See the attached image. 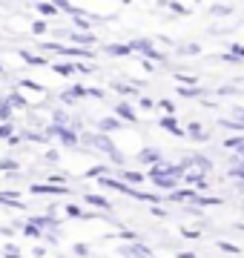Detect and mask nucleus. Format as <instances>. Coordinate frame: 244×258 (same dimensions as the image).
<instances>
[{
    "instance_id": "7c9ffc66",
    "label": "nucleus",
    "mask_w": 244,
    "mask_h": 258,
    "mask_svg": "<svg viewBox=\"0 0 244 258\" xmlns=\"http://www.w3.org/2000/svg\"><path fill=\"white\" fill-rule=\"evenodd\" d=\"M158 109H164V115H169V118H175V103L169 101V98H161L158 103H155Z\"/></svg>"
},
{
    "instance_id": "49530a36",
    "label": "nucleus",
    "mask_w": 244,
    "mask_h": 258,
    "mask_svg": "<svg viewBox=\"0 0 244 258\" xmlns=\"http://www.w3.org/2000/svg\"><path fill=\"white\" fill-rule=\"evenodd\" d=\"M150 212L155 218H167V210H164V207H150Z\"/></svg>"
},
{
    "instance_id": "a19ab883",
    "label": "nucleus",
    "mask_w": 244,
    "mask_h": 258,
    "mask_svg": "<svg viewBox=\"0 0 244 258\" xmlns=\"http://www.w3.org/2000/svg\"><path fill=\"white\" fill-rule=\"evenodd\" d=\"M49 26H46V20H35L32 23V35H46Z\"/></svg>"
},
{
    "instance_id": "79ce46f5",
    "label": "nucleus",
    "mask_w": 244,
    "mask_h": 258,
    "mask_svg": "<svg viewBox=\"0 0 244 258\" xmlns=\"http://www.w3.org/2000/svg\"><path fill=\"white\" fill-rule=\"evenodd\" d=\"M138 106H141V109H155V101H152V98H147V95H138Z\"/></svg>"
},
{
    "instance_id": "2eb2a0df",
    "label": "nucleus",
    "mask_w": 244,
    "mask_h": 258,
    "mask_svg": "<svg viewBox=\"0 0 244 258\" xmlns=\"http://www.w3.org/2000/svg\"><path fill=\"white\" fill-rule=\"evenodd\" d=\"M196 189H190V186H187V189H181V186H178V189H175V192H169L167 195V201H178V204H193V201H196Z\"/></svg>"
},
{
    "instance_id": "1a4fd4ad",
    "label": "nucleus",
    "mask_w": 244,
    "mask_h": 258,
    "mask_svg": "<svg viewBox=\"0 0 244 258\" xmlns=\"http://www.w3.org/2000/svg\"><path fill=\"white\" fill-rule=\"evenodd\" d=\"M112 115L121 120V123H135V120H138V115H135V109H132V103H127V101H118V103H115V112H112Z\"/></svg>"
},
{
    "instance_id": "aec40b11",
    "label": "nucleus",
    "mask_w": 244,
    "mask_h": 258,
    "mask_svg": "<svg viewBox=\"0 0 244 258\" xmlns=\"http://www.w3.org/2000/svg\"><path fill=\"white\" fill-rule=\"evenodd\" d=\"M109 89L118 92V95H124V98H130V95H141V92H138V86H127V83H118V81L109 83Z\"/></svg>"
},
{
    "instance_id": "8fccbe9b",
    "label": "nucleus",
    "mask_w": 244,
    "mask_h": 258,
    "mask_svg": "<svg viewBox=\"0 0 244 258\" xmlns=\"http://www.w3.org/2000/svg\"><path fill=\"white\" fill-rule=\"evenodd\" d=\"M233 152H235V155H238V161H244V138L238 141V147H235Z\"/></svg>"
},
{
    "instance_id": "5701e85b",
    "label": "nucleus",
    "mask_w": 244,
    "mask_h": 258,
    "mask_svg": "<svg viewBox=\"0 0 244 258\" xmlns=\"http://www.w3.org/2000/svg\"><path fill=\"white\" fill-rule=\"evenodd\" d=\"M178 95L181 98H204V89L201 86H178Z\"/></svg>"
},
{
    "instance_id": "ddd939ff",
    "label": "nucleus",
    "mask_w": 244,
    "mask_h": 258,
    "mask_svg": "<svg viewBox=\"0 0 244 258\" xmlns=\"http://www.w3.org/2000/svg\"><path fill=\"white\" fill-rule=\"evenodd\" d=\"M95 126H98V132H101V135H109V132H115V129H124V123L115 118V115H106V118H98V123H95Z\"/></svg>"
},
{
    "instance_id": "9d476101",
    "label": "nucleus",
    "mask_w": 244,
    "mask_h": 258,
    "mask_svg": "<svg viewBox=\"0 0 244 258\" xmlns=\"http://www.w3.org/2000/svg\"><path fill=\"white\" fill-rule=\"evenodd\" d=\"M84 204H86V207H92V210L112 212V201H109V198H103V195H98V192H86L84 195Z\"/></svg>"
},
{
    "instance_id": "f257e3e1",
    "label": "nucleus",
    "mask_w": 244,
    "mask_h": 258,
    "mask_svg": "<svg viewBox=\"0 0 244 258\" xmlns=\"http://www.w3.org/2000/svg\"><path fill=\"white\" fill-rule=\"evenodd\" d=\"M78 144L92 147V149H101L103 155L109 158L118 169H124V164H127V158L121 155V149L112 144V138H109V135H101V132H81V135H78Z\"/></svg>"
},
{
    "instance_id": "6e6d98bb",
    "label": "nucleus",
    "mask_w": 244,
    "mask_h": 258,
    "mask_svg": "<svg viewBox=\"0 0 244 258\" xmlns=\"http://www.w3.org/2000/svg\"><path fill=\"white\" fill-rule=\"evenodd\" d=\"M238 230H241V232H244V224H238Z\"/></svg>"
},
{
    "instance_id": "9b49d317",
    "label": "nucleus",
    "mask_w": 244,
    "mask_h": 258,
    "mask_svg": "<svg viewBox=\"0 0 244 258\" xmlns=\"http://www.w3.org/2000/svg\"><path fill=\"white\" fill-rule=\"evenodd\" d=\"M32 195H66L69 186H55V184H32L29 186Z\"/></svg>"
},
{
    "instance_id": "6ab92c4d",
    "label": "nucleus",
    "mask_w": 244,
    "mask_h": 258,
    "mask_svg": "<svg viewBox=\"0 0 244 258\" xmlns=\"http://www.w3.org/2000/svg\"><path fill=\"white\" fill-rule=\"evenodd\" d=\"M64 210H66V215H69V218H81V221H86V218H92V215H95V212H86V210H81L78 204H66Z\"/></svg>"
},
{
    "instance_id": "4c0bfd02",
    "label": "nucleus",
    "mask_w": 244,
    "mask_h": 258,
    "mask_svg": "<svg viewBox=\"0 0 244 258\" xmlns=\"http://www.w3.org/2000/svg\"><path fill=\"white\" fill-rule=\"evenodd\" d=\"M72 252H75L78 258H86L92 249H89V244H72Z\"/></svg>"
},
{
    "instance_id": "7ed1b4c3",
    "label": "nucleus",
    "mask_w": 244,
    "mask_h": 258,
    "mask_svg": "<svg viewBox=\"0 0 244 258\" xmlns=\"http://www.w3.org/2000/svg\"><path fill=\"white\" fill-rule=\"evenodd\" d=\"M127 46H130V52H141L147 60H158V63H167V55H164V52H158V49L152 46L150 37H130V40H127Z\"/></svg>"
},
{
    "instance_id": "72a5a7b5",
    "label": "nucleus",
    "mask_w": 244,
    "mask_h": 258,
    "mask_svg": "<svg viewBox=\"0 0 244 258\" xmlns=\"http://www.w3.org/2000/svg\"><path fill=\"white\" fill-rule=\"evenodd\" d=\"M218 126L230 129V132H235V135H238V132H244V126H241V123H235V120H230V118H218Z\"/></svg>"
},
{
    "instance_id": "473e14b6",
    "label": "nucleus",
    "mask_w": 244,
    "mask_h": 258,
    "mask_svg": "<svg viewBox=\"0 0 244 258\" xmlns=\"http://www.w3.org/2000/svg\"><path fill=\"white\" fill-rule=\"evenodd\" d=\"M175 81H178L181 86H198V78H196V75H184V72H175Z\"/></svg>"
},
{
    "instance_id": "dca6fc26",
    "label": "nucleus",
    "mask_w": 244,
    "mask_h": 258,
    "mask_svg": "<svg viewBox=\"0 0 244 258\" xmlns=\"http://www.w3.org/2000/svg\"><path fill=\"white\" fill-rule=\"evenodd\" d=\"M84 95H86V86H72V89H64V92H60V101H64L66 106H69V103L81 101Z\"/></svg>"
},
{
    "instance_id": "20e7f679",
    "label": "nucleus",
    "mask_w": 244,
    "mask_h": 258,
    "mask_svg": "<svg viewBox=\"0 0 244 258\" xmlns=\"http://www.w3.org/2000/svg\"><path fill=\"white\" fill-rule=\"evenodd\" d=\"M46 138H60L64 147H81L78 144V129H72V126H55V123H49Z\"/></svg>"
},
{
    "instance_id": "bb28decb",
    "label": "nucleus",
    "mask_w": 244,
    "mask_h": 258,
    "mask_svg": "<svg viewBox=\"0 0 244 258\" xmlns=\"http://www.w3.org/2000/svg\"><path fill=\"white\" fill-rule=\"evenodd\" d=\"M35 9H38L43 18H55V15H57V6H55V3H35Z\"/></svg>"
},
{
    "instance_id": "c9c22d12",
    "label": "nucleus",
    "mask_w": 244,
    "mask_h": 258,
    "mask_svg": "<svg viewBox=\"0 0 244 258\" xmlns=\"http://www.w3.org/2000/svg\"><path fill=\"white\" fill-rule=\"evenodd\" d=\"M178 52L181 55H201V46L198 43H178Z\"/></svg>"
},
{
    "instance_id": "e433bc0d",
    "label": "nucleus",
    "mask_w": 244,
    "mask_h": 258,
    "mask_svg": "<svg viewBox=\"0 0 244 258\" xmlns=\"http://www.w3.org/2000/svg\"><path fill=\"white\" fill-rule=\"evenodd\" d=\"M230 57H235V60H244V46L241 43H230V52H227Z\"/></svg>"
},
{
    "instance_id": "58836bf2",
    "label": "nucleus",
    "mask_w": 244,
    "mask_h": 258,
    "mask_svg": "<svg viewBox=\"0 0 244 258\" xmlns=\"http://www.w3.org/2000/svg\"><path fill=\"white\" fill-rule=\"evenodd\" d=\"M230 178H235V181H244V164H235L230 166V172H227Z\"/></svg>"
},
{
    "instance_id": "864d4df0",
    "label": "nucleus",
    "mask_w": 244,
    "mask_h": 258,
    "mask_svg": "<svg viewBox=\"0 0 244 258\" xmlns=\"http://www.w3.org/2000/svg\"><path fill=\"white\" fill-rule=\"evenodd\" d=\"M178 258H196V252H190V249H181Z\"/></svg>"
},
{
    "instance_id": "cd10ccee",
    "label": "nucleus",
    "mask_w": 244,
    "mask_h": 258,
    "mask_svg": "<svg viewBox=\"0 0 244 258\" xmlns=\"http://www.w3.org/2000/svg\"><path fill=\"white\" fill-rule=\"evenodd\" d=\"M106 172H109V166H106V164H98V166H92V169H86L84 178H106Z\"/></svg>"
},
{
    "instance_id": "39448f33",
    "label": "nucleus",
    "mask_w": 244,
    "mask_h": 258,
    "mask_svg": "<svg viewBox=\"0 0 244 258\" xmlns=\"http://www.w3.org/2000/svg\"><path fill=\"white\" fill-rule=\"evenodd\" d=\"M57 35H66L69 40H72V46H78V49H95V43H98L95 32H78V29H69V32H57Z\"/></svg>"
},
{
    "instance_id": "412c9836",
    "label": "nucleus",
    "mask_w": 244,
    "mask_h": 258,
    "mask_svg": "<svg viewBox=\"0 0 244 258\" xmlns=\"http://www.w3.org/2000/svg\"><path fill=\"white\" fill-rule=\"evenodd\" d=\"M3 98L12 103V109H29V106H32V103H29L23 95H18V92H9V95H3Z\"/></svg>"
},
{
    "instance_id": "b1692460",
    "label": "nucleus",
    "mask_w": 244,
    "mask_h": 258,
    "mask_svg": "<svg viewBox=\"0 0 244 258\" xmlns=\"http://www.w3.org/2000/svg\"><path fill=\"white\" fill-rule=\"evenodd\" d=\"M52 69H55L57 75H64V78H72V75L78 72V63H52Z\"/></svg>"
},
{
    "instance_id": "423d86ee",
    "label": "nucleus",
    "mask_w": 244,
    "mask_h": 258,
    "mask_svg": "<svg viewBox=\"0 0 244 258\" xmlns=\"http://www.w3.org/2000/svg\"><path fill=\"white\" fill-rule=\"evenodd\" d=\"M118 255L124 258H152V249L141 241H132V244H121L118 247Z\"/></svg>"
},
{
    "instance_id": "de8ad7c7",
    "label": "nucleus",
    "mask_w": 244,
    "mask_h": 258,
    "mask_svg": "<svg viewBox=\"0 0 244 258\" xmlns=\"http://www.w3.org/2000/svg\"><path fill=\"white\" fill-rule=\"evenodd\" d=\"M181 235H184V238H198L201 232H198V230H187V227H181Z\"/></svg>"
},
{
    "instance_id": "5fc2aeb1",
    "label": "nucleus",
    "mask_w": 244,
    "mask_h": 258,
    "mask_svg": "<svg viewBox=\"0 0 244 258\" xmlns=\"http://www.w3.org/2000/svg\"><path fill=\"white\" fill-rule=\"evenodd\" d=\"M0 75H6V69H3V63H0Z\"/></svg>"
},
{
    "instance_id": "c756f323",
    "label": "nucleus",
    "mask_w": 244,
    "mask_h": 258,
    "mask_svg": "<svg viewBox=\"0 0 244 258\" xmlns=\"http://www.w3.org/2000/svg\"><path fill=\"white\" fill-rule=\"evenodd\" d=\"M164 9L175 12V15H190V6H181V3H175V0H167V3H161Z\"/></svg>"
},
{
    "instance_id": "393cba45",
    "label": "nucleus",
    "mask_w": 244,
    "mask_h": 258,
    "mask_svg": "<svg viewBox=\"0 0 244 258\" xmlns=\"http://www.w3.org/2000/svg\"><path fill=\"white\" fill-rule=\"evenodd\" d=\"M12 112H15V109H12V103L6 101V98H0V123H9Z\"/></svg>"
},
{
    "instance_id": "2f4dec72",
    "label": "nucleus",
    "mask_w": 244,
    "mask_h": 258,
    "mask_svg": "<svg viewBox=\"0 0 244 258\" xmlns=\"http://www.w3.org/2000/svg\"><path fill=\"white\" fill-rule=\"evenodd\" d=\"M18 169H20V164L15 158H3L0 161V172H18Z\"/></svg>"
},
{
    "instance_id": "f704fd0d",
    "label": "nucleus",
    "mask_w": 244,
    "mask_h": 258,
    "mask_svg": "<svg viewBox=\"0 0 244 258\" xmlns=\"http://www.w3.org/2000/svg\"><path fill=\"white\" fill-rule=\"evenodd\" d=\"M218 249L221 252H230V255H241V247L238 244H230V241H218Z\"/></svg>"
},
{
    "instance_id": "a878e982",
    "label": "nucleus",
    "mask_w": 244,
    "mask_h": 258,
    "mask_svg": "<svg viewBox=\"0 0 244 258\" xmlns=\"http://www.w3.org/2000/svg\"><path fill=\"white\" fill-rule=\"evenodd\" d=\"M20 57H23V60H26L29 66H46V57H40V55H32V52H26V49L20 52Z\"/></svg>"
},
{
    "instance_id": "c03bdc74",
    "label": "nucleus",
    "mask_w": 244,
    "mask_h": 258,
    "mask_svg": "<svg viewBox=\"0 0 244 258\" xmlns=\"http://www.w3.org/2000/svg\"><path fill=\"white\" fill-rule=\"evenodd\" d=\"M3 252H6L3 258H20V252H18V247H15V244H3Z\"/></svg>"
},
{
    "instance_id": "f3484780",
    "label": "nucleus",
    "mask_w": 244,
    "mask_h": 258,
    "mask_svg": "<svg viewBox=\"0 0 244 258\" xmlns=\"http://www.w3.org/2000/svg\"><path fill=\"white\" fill-rule=\"evenodd\" d=\"M103 52H106L109 57H130L132 55L127 43H109V46H103Z\"/></svg>"
},
{
    "instance_id": "c85d7f7f",
    "label": "nucleus",
    "mask_w": 244,
    "mask_h": 258,
    "mask_svg": "<svg viewBox=\"0 0 244 258\" xmlns=\"http://www.w3.org/2000/svg\"><path fill=\"white\" fill-rule=\"evenodd\" d=\"M18 86H20V89H35V92H46V89H43V86H40L38 81H32V78H20Z\"/></svg>"
},
{
    "instance_id": "0eeeda50",
    "label": "nucleus",
    "mask_w": 244,
    "mask_h": 258,
    "mask_svg": "<svg viewBox=\"0 0 244 258\" xmlns=\"http://www.w3.org/2000/svg\"><path fill=\"white\" fill-rule=\"evenodd\" d=\"M184 132H187V138L196 141V144H207V141L213 138V129H207L204 123H198V120H190Z\"/></svg>"
},
{
    "instance_id": "09e8293b",
    "label": "nucleus",
    "mask_w": 244,
    "mask_h": 258,
    "mask_svg": "<svg viewBox=\"0 0 244 258\" xmlns=\"http://www.w3.org/2000/svg\"><path fill=\"white\" fill-rule=\"evenodd\" d=\"M241 92V89H235V86H221V89H218V95H238Z\"/></svg>"
},
{
    "instance_id": "f8f14e48",
    "label": "nucleus",
    "mask_w": 244,
    "mask_h": 258,
    "mask_svg": "<svg viewBox=\"0 0 244 258\" xmlns=\"http://www.w3.org/2000/svg\"><path fill=\"white\" fill-rule=\"evenodd\" d=\"M158 126H161V129H167L169 135H175V138H187V132H184V129L178 126V118H169V115H161Z\"/></svg>"
},
{
    "instance_id": "4468645a",
    "label": "nucleus",
    "mask_w": 244,
    "mask_h": 258,
    "mask_svg": "<svg viewBox=\"0 0 244 258\" xmlns=\"http://www.w3.org/2000/svg\"><path fill=\"white\" fill-rule=\"evenodd\" d=\"M144 178L147 175H141L138 169H121L118 172V181H124L127 186H135V189H138V184H144Z\"/></svg>"
},
{
    "instance_id": "ea45409f",
    "label": "nucleus",
    "mask_w": 244,
    "mask_h": 258,
    "mask_svg": "<svg viewBox=\"0 0 244 258\" xmlns=\"http://www.w3.org/2000/svg\"><path fill=\"white\" fill-rule=\"evenodd\" d=\"M12 135H15V123H12V120H9V123H0V138L9 141Z\"/></svg>"
},
{
    "instance_id": "a211bd4d",
    "label": "nucleus",
    "mask_w": 244,
    "mask_h": 258,
    "mask_svg": "<svg viewBox=\"0 0 244 258\" xmlns=\"http://www.w3.org/2000/svg\"><path fill=\"white\" fill-rule=\"evenodd\" d=\"M235 6L233 3H210V15L213 18H227V15H233Z\"/></svg>"
},
{
    "instance_id": "37998d69",
    "label": "nucleus",
    "mask_w": 244,
    "mask_h": 258,
    "mask_svg": "<svg viewBox=\"0 0 244 258\" xmlns=\"http://www.w3.org/2000/svg\"><path fill=\"white\" fill-rule=\"evenodd\" d=\"M118 238H124V241H130V244H132V241H141V235H138V232H132V230H121V232H118Z\"/></svg>"
},
{
    "instance_id": "f03ea898",
    "label": "nucleus",
    "mask_w": 244,
    "mask_h": 258,
    "mask_svg": "<svg viewBox=\"0 0 244 258\" xmlns=\"http://www.w3.org/2000/svg\"><path fill=\"white\" fill-rule=\"evenodd\" d=\"M181 166H184V178L181 181H187V184H201V181H207L204 175H210V169H213V161L207 155H201V152H193V155H187L184 161H181Z\"/></svg>"
},
{
    "instance_id": "6e6552de",
    "label": "nucleus",
    "mask_w": 244,
    "mask_h": 258,
    "mask_svg": "<svg viewBox=\"0 0 244 258\" xmlns=\"http://www.w3.org/2000/svg\"><path fill=\"white\" fill-rule=\"evenodd\" d=\"M138 164H144V166H158V164H164V152L161 149H155V147H147V149H141L138 152Z\"/></svg>"
},
{
    "instance_id": "4be33fe9",
    "label": "nucleus",
    "mask_w": 244,
    "mask_h": 258,
    "mask_svg": "<svg viewBox=\"0 0 244 258\" xmlns=\"http://www.w3.org/2000/svg\"><path fill=\"white\" fill-rule=\"evenodd\" d=\"M221 204H224V198H207V195H196V201L190 204V207H198V210H201V207H221Z\"/></svg>"
},
{
    "instance_id": "603ef678",
    "label": "nucleus",
    "mask_w": 244,
    "mask_h": 258,
    "mask_svg": "<svg viewBox=\"0 0 244 258\" xmlns=\"http://www.w3.org/2000/svg\"><path fill=\"white\" fill-rule=\"evenodd\" d=\"M57 158H60V155H57V149H49V152H46V161H52V164H55Z\"/></svg>"
},
{
    "instance_id": "3c124183",
    "label": "nucleus",
    "mask_w": 244,
    "mask_h": 258,
    "mask_svg": "<svg viewBox=\"0 0 244 258\" xmlns=\"http://www.w3.org/2000/svg\"><path fill=\"white\" fill-rule=\"evenodd\" d=\"M32 255H35V258H43V255H46V247H35V249H32Z\"/></svg>"
},
{
    "instance_id": "4d7b16f0",
    "label": "nucleus",
    "mask_w": 244,
    "mask_h": 258,
    "mask_svg": "<svg viewBox=\"0 0 244 258\" xmlns=\"http://www.w3.org/2000/svg\"><path fill=\"white\" fill-rule=\"evenodd\" d=\"M241 164H244V161H241Z\"/></svg>"
},
{
    "instance_id": "a18cd8bd",
    "label": "nucleus",
    "mask_w": 244,
    "mask_h": 258,
    "mask_svg": "<svg viewBox=\"0 0 244 258\" xmlns=\"http://www.w3.org/2000/svg\"><path fill=\"white\" fill-rule=\"evenodd\" d=\"M233 120L244 126V106H233Z\"/></svg>"
}]
</instances>
